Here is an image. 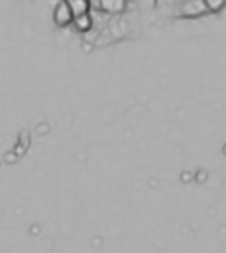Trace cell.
Instances as JSON below:
<instances>
[{"instance_id": "2", "label": "cell", "mask_w": 226, "mask_h": 253, "mask_svg": "<svg viewBox=\"0 0 226 253\" xmlns=\"http://www.w3.org/2000/svg\"><path fill=\"white\" fill-rule=\"evenodd\" d=\"M53 22L60 29H65V27L72 26L73 14L67 1L58 0V3L54 5V10H53Z\"/></svg>"}, {"instance_id": "3", "label": "cell", "mask_w": 226, "mask_h": 253, "mask_svg": "<svg viewBox=\"0 0 226 253\" xmlns=\"http://www.w3.org/2000/svg\"><path fill=\"white\" fill-rule=\"evenodd\" d=\"M129 0H96V10L106 15L114 16L125 14L128 10Z\"/></svg>"}, {"instance_id": "1", "label": "cell", "mask_w": 226, "mask_h": 253, "mask_svg": "<svg viewBox=\"0 0 226 253\" xmlns=\"http://www.w3.org/2000/svg\"><path fill=\"white\" fill-rule=\"evenodd\" d=\"M209 14L203 0H180L174 10V15L181 19H196Z\"/></svg>"}, {"instance_id": "5", "label": "cell", "mask_w": 226, "mask_h": 253, "mask_svg": "<svg viewBox=\"0 0 226 253\" xmlns=\"http://www.w3.org/2000/svg\"><path fill=\"white\" fill-rule=\"evenodd\" d=\"M67 3L71 7L73 18L90 14L93 8L92 0H67Z\"/></svg>"}, {"instance_id": "4", "label": "cell", "mask_w": 226, "mask_h": 253, "mask_svg": "<svg viewBox=\"0 0 226 253\" xmlns=\"http://www.w3.org/2000/svg\"><path fill=\"white\" fill-rule=\"evenodd\" d=\"M72 26L75 29V31H77L79 34H82V36L88 34L93 29L92 14L90 12V14H86V15H80L73 18Z\"/></svg>"}, {"instance_id": "6", "label": "cell", "mask_w": 226, "mask_h": 253, "mask_svg": "<svg viewBox=\"0 0 226 253\" xmlns=\"http://www.w3.org/2000/svg\"><path fill=\"white\" fill-rule=\"evenodd\" d=\"M203 3L210 14H220L226 7V0H203Z\"/></svg>"}, {"instance_id": "7", "label": "cell", "mask_w": 226, "mask_h": 253, "mask_svg": "<svg viewBox=\"0 0 226 253\" xmlns=\"http://www.w3.org/2000/svg\"><path fill=\"white\" fill-rule=\"evenodd\" d=\"M64 1H67V0H64Z\"/></svg>"}]
</instances>
